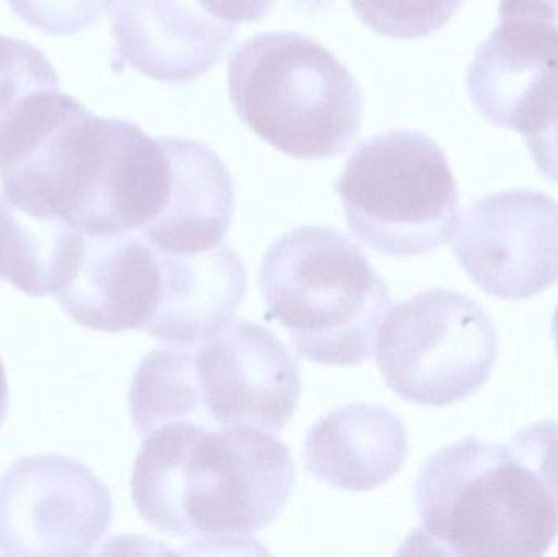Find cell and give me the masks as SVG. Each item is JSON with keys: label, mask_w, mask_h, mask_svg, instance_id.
<instances>
[{"label": "cell", "mask_w": 558, "mask_h": 557, "mask_svg": "<svg viewBox=\"0 0 558 557\" xmlns=\"http://www.w3.org/2000/svg\"><path fill=\"white\" fill-rule=\"evenodd\" d=\"M162 137L92 113L61 88L36 92L0 134V195L85 235L141 232L172 192Z\"/></svg>", "instance_id": "1"}, {"label": "cell", "mask_w": 558, "mask_h": 557, "mask_svg": "<svg viewBox=\"0 0 558 557\" xmlns=\"http://www.w3.org/2000/svg\"><path fill=\"white\" fill-rule=\"evenodd\" d=\"M289 448L265 428L179 421L143 437L131 497L144 522L196 545L252 543L294 491Z\"/></svg>", "instance_id": "2"}, {"label": "cell", "mask_w": 558, "mask_h": 557, "mask_svg": "<svg viewBox=\"0 0 558 557\" xmlns=\"http://www.w3.org/2000/svg\"><path fill=\"white\" fill-rule=\"evenodd\" d=\"M410 543L448 556H544L558 536V422L511 444L464 438L428 458L415 483Z\"/></svg>", "instance_id": "3"}, {"label": "cell", "mask_w": 558, "mask_h": 557, "mask_svg": "<svg viewBox=\"0 0 558 557\" xmlns=\"http://www.w3.org/2000/svg\"><path fill=\"white\" fill-rule=\"evenodd\" d=\"M299 398L301 372L288 347L267 327L234 319L205 339L147 353L131 383L130 412L141 438L179 421L279 432Z\"/></svg>", "instance_id": "4"}, {"label": "cell", "mask_w": 558, "mask_h": 557, "mask_svg": "<svg viewBox=\"0 0 558 557\" xmlns=\"http://www.w3.org/2000/svg\"><path fill=\"white\" fill-rule=\"evenodd\" d=\"M265 319L318 365L373 356L392 296L360 245L325 226H302L268 247L258 274Z\"/></svg>", "instance_id": "5"}, {"label": "cell", "mask_w": 558, "mask_h": 557, "mask_svg": "<svg viewBox=\"0 0 558 557\" xmlns=\"http://www.w3.org/2000/svg\"><path fill=\"white\" fill-rule=\"evenodd\" d=\"M235 113L294 159L340 156L360 133L363 92L320 43L299 33H262L229 59Z\"/></svg>", "instance_id": "6"}, {"label": "cell", "mask_w": 558, "mask_h": 557, "mask_svg": "<svg viewBox=\"0 0 558 557\" xmlns=\"http://www.w3.org/2000/svg\"><path fill=\"white\" fill-rule=\"evenodd\" d=\"M335 190L354 238L379 254H428L451 241L461 221L446 154L420 131L361 141Z\"/></svg>", "instance_id": "7"}, {"label": "cell", "mask_w": 558, "mask_h": 557, "mask_svg": "<svg viewBox=\"0 0 558 557\" xmlns=\"http://www.w3.org/2000/svg\"><path fill=\"white\" fill-rule=\"evenodd\" d=\"M497 350V330L481 304L461 291L433 288L389 311L376 360L403 401L445 408L487 383Z\"/></svg>", "instance_id": "8"}, {"label": "cell", "mask_w": 558, "mask_h": 557, "mask_svg": "<svg viewBox=\"0 0 558 557\" xmlns=\"http://www.w3.org/2000/svg\"><path fill=\"white\" fill-rule=\"evenodd\" d=\"M113 519L110 491L74 458L33 455L0 476V555L88 556Z\"/></svg>", "instance_id": "9"}, {"label": "cell", "mask_w": 558, "mask_h": 557, "mask_svg": "<svg viewBox=\"0 0 558 557\" xmlns=\"http://www.w3.org/2000/svg\"><path fill=\"white\" fill-rule=\"evenodd\" d=\"M500 25L468 71L475 110L498 128L531 136L558 100V5L500 0Z\"/></svg>", "instance_id": "10"}, {"label": "cell", "mask_w": 558, "mask_h": 557, "mask_svg": "<svg viewBox=\"0 0 558 557\" xmlns=\"http://www.w3.org/2000/svg\"><path fill=\"white\" fill-rule=\"evenodd\" d=\"M452 251L485 293L530 300L558 280V203L533 190L484 196L459 221Z\"/></svg>", "instance_id": "11"}, {"label": "cell", "mask_w": 558, "mask_h": 557, "mask_svg": "<svg viewBox=\"0 0 558 557\" xmlns=\"http://www.w3.org/2000/svg\"><path fill=\"white\" fill-rule=\"evenodd\" d=\"M166 291L163 252L137 232L85 235L71 281L56 294L78 324L100 332H147Z\"/></svg>", "instance_id": "12"}, {"label": "cell", "mask_w": 558, "mask_h": 557, "mask_svg": "<svg viewBox=\"0 0 558 557\" xmlns=\"http://www.w3.org/2000/svg\"><path fill=\"white\" fill-rule=\"evenodd\" d=\"M114 68L183 84L211 71L234 39L235 25L198 0H114Z\"/></svg>", "instance_id": "13"}, {"label": "cell", "mask_w": 558, "mask_h": 557, "mask_svg": "<svg viewBox=\"0 0 558 557\" xmlns=\"http://www.w3.org/2000/svg\"><path fill=\"white\" fill-rule=\"evenodd\" d=\"M409 457L402 421L383 405L348 404L305 437V470L337 489L367 493L399 474Z\"/></svg>", "instance_id": "14"}, {"label": "cell", "mask_w": 558, "mask_h": 557, "mask_svg": "<svg viewBox=\"0 0 558 557\" xmlns=\"http://www.w3.org/2000/svg\"><path fill=\"white\" fill-rule=\"evenodd\" d=\"M162 140L172 160V192L166 211L140 235L169 254L218 247L235 213L234 183L225 162L198 141Z\"/></svg>", "instance_id": "15"}, {"label": "cell", "mask_w": 558, "mask_h": 557, "mask_svg": "<svg viewBox=\"0 0 558 557\" xmlns=\"http://www.w3.org/2000/svg\"><path fill=\"white\" fill-rule=\"evenodd\" d=\"M163 264L162 306L146 332L163 342H195L211 336L232 319L247 293L244 264L229 245L196 254L163 252Z\"/></svg>", "instance_id": "16"}, {"label": "cell", "mask_w": 558, "mask_h": 557, "mask_svg": "<svg viewBox=\"0 0 558 557\" xmlns=\"http://www.w3.org/2000/svg\"><path fill=\"white\" fill-rule=\"evenodd\" d=\"M85 234L68 222L16 208L0 195V277L33 298L58 294L71 281Z\"/></svg>", "instance_id": "17"}, {"label": "cell", "mask_w": 558, "mask_h": 557, "mask_svg": "<svg viewBox=\"0 0 558 557\" xmlns=\"http://www.w3.org/2000/svg\"><path fill=\"white\" fill-rule=\"evenodd\" d=\"M464 0H350L356 15L377 35L415 39L446 25Z\"/></svg>", "instance_id": "18"}, {"label": "cell", "mask_w": 558, "mask_h": 557, "mask_svg": "<svg viewBox=\"0 0 558 557\" xmlns=\"http://www.w3.org/2000/svg\"><path fill=\"white\" fill-rule=\"evenodd\" d=\"M59 87V77L45 55L23 39L0 35V131L29 95Z\"/></svg>", "instance_id": "19"}, {"label": "cell", "mask_w": 558, "mask_h": 557, "mask_svg": "<svg viewBox=\"0 0 558 557\" xmlns=\"http://www.w3.org/2000/svg\"><path fill=\"white\" fill-rule=\"evenodd\" d=\"M114 0H9L23 22L52 36L85 32L101 19Z\"/></svg>", "instance_id": "20"}, {"label": "cell", "mask_w": 558, "mask_h": 557, "mask_svg": "<svg viewBox=\"0 0 558 557\" xmlns=\"http://www.w3.org/2000/svg\"><path fill=\"white\" fill-rule=\"evenodd\" d=\"M524 141L541 173L558 183V100L543 126Z\"/></svg>", "instance_id": "21"}, {"label": "cell", "mask_w": 558, "mask_h": 557, "mask_svg": "<svg viewBox=\"0 0 558 557\" xmlns=\"http://www.w3.org/2000/svg\"><path fill=\"white\" fill-rule=\"evenodd\" d=\"M213 16L222 22L238 23L260 22L274 9L277 0H198Z\"/></svg>", "instance_id": "22"}, {"label": "cell", "mask_w": 558, "mask_h": 557, "mask_svg": "<svg viewBox=\"0 0 558 557\" xmlns=\"http://www.w3.org/2000/svg\"><path fill=\"white\" fill-rule=\"evenodd\" d=\"M9 412V383H7L5 368H3L2 360H0V427H2L3 419Z\"/></svg>", "instance_id": "23"}, {"label": "cell", "mask_w": 558, "mask_h": 557, "mask_svg": "<svg viewBox=\"0 0 558 557\" xmlns=\"http://www.w3.org/2000/svg\"><path fill=\"white\" fill-rule=\"evenodd\" d=\"M553 336H554V340H556V349H557V356H558V304H557L556 313H554Z\"/></svg>", "instance_id": "24"}, {"label": "cell", "mask_w": 558, "mask_h": 557, "mask_svg": "<svg viewBox=\"0 0 558 557\" xmlns=\"http://www.w3.org/2000/svg\"><path fill=\"white\" fill-rule=\"evenodd\" d=\"M549 2L556 3V5H558V0H549Z\"/></svg>", "instance_id": "25"}]
</instances>
